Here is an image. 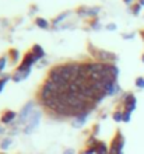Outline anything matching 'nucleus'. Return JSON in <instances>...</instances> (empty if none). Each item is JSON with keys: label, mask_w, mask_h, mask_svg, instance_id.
<instances>
[{"label": "nucleus", "mask_w": 144, "mask_h": 154, "mask_svg": "<svg viewBox=\"0 0 144 154\" xmlns=\"http://www.w3.org/2000/svg\"><path fill=\"white\" fill-rule=\"evenodd\" d=\"M95 150H97L95 154H109V149H108V146H106L104 142H98V143H97Z\"/></svg>", "instance_id": "9d476101"}, {"label": "nucleus", "mask_w": 144, "mask_h": 154, "mask_svg": "<svg viewBox=\"0 0 144 154\" xmlns=\"http://www.w3.org/2000/svg\"><path fill=\"white\" fill-rule=\"evenodd\" d=\"M140 8H141V4L140 3L134 4V6H133V8H132V13L134 14V16H137V14L140 13Z\"/></svg>", "instance_id": "dca6fc26"}, {"label": "nucleus", "mask_w": 144, "mask_h": 154, "mask_svg": "<svg viewBox=\"0 0 144 154\" xmlns=\"http://www.w3.org/2000/svg\"><path fill=\"white\" fill-rule=\"evenodd\" d=\"M134 37V34H123V38L124 39H132Z\"/></svg>", "instance_id": "393cba45"}, {"label": "nucleus", "mask_w": 144, "mask_h": 154, "mask_svg": "<svg viewBox=\"0 0 144 154\" xmlns=\"http://www.w3.org/2000/svg\"><path fill=\"white\" fill-rule=\"evenodd\" d=\"M88 115H90V112H83V114L77 115V116L72 121V126L73 128H76V129H78V128H81V126H84V123L87 122Z\"/></svg>", "instance_id": "423d86ee"}, {"label": "nucleus", "mask_w": 144, "mask_h": 154, "mask_svg": "<svg viewBox=\"0 0 144 154\" xmlns=\"http://www.w3.org/2000/svg\"><path fill=\"white\" fill-rule=\"evenodd\" d=\"M29 73H31V69H28V70H16V72H14V76H13V81H14V83H20V81L25 80V79L29 76Z\"/></svg>", "instance_id": "0eeeda50"}, {"label": "nucleus", "mask_w": 144, "mask_h": 154, "mask_svg": "<svg viewBox=\"0 0 144 154\" xmlns=\"http://www.w3.org/2000/svg\"><path fill=\"white\" fill-rule=\"evenodd\" d=\"M10 79V76H4V79L3 80H0V93L3 91V88H4V85H6V83H7V80Z\"/></svg>", "instance_id": "a211bd4d"}, {"label": "nucleus", "mask_w": 144, "mask_h": 154, "mask_svg": "<svg viewBox=\"0 0 144 154\" xmlns=\"http://www.w3.org/2000/svg\"><path fill=\"white\" fill-rule=\"evenodd\" d=\"M41 116H42L41 111H34V112H32V115L29 116L28 122L25 123V126H24V129H23V132H24L25 134H31L32 132H34V130L38 128V125H39Z\"/></svg>", "instance_id": "f257e3e1"}, {"label": "nucleus", "mask_w": 144, "mask_h": 154, "mask_svg": "<svg viewBox=\"0 0 144 154\" xmlns=\"http://www.w3.org/2000/svg\"><path fill=\"white\" fill-rule=\"evenodd\" d=\"M35 24L38 25V27H39V28H48V21L45 20V18H41V17H38V18H36L35 20Z\"/></svg>", "instance_id": "9b49d317"}, {"label": "nucleus", "mask_w": 144, "mask_h": 154, "mask_svg": "<svg viewBox=\"0 0 144 154\" xmlns=\"http://www.w3.org/2000/svg\"><path fill=\"white\" fill-rule=\"evenodd\" d=\"M130 115H132V112H127V111H124L123 112V122H130Z\"/></svg>", "instance_id": "aec40b11"}, {"label": "nucleus", "mask_w": 144, "mask_h": 154, "mask_svg": "<svg viewBox=\"0 0 144 154\" xmlns=\"http://www.w3.org/2000/svg\"><path fill=\"white\" fill-rule=\"evenodd\" d=\"M113 119H115L116 122H122V121H123V112L116 111L115 114H113Z\"/></svg>", "instance_id": "2eb2a0df"}, {"label": "nucleus", "mask_w": 144, "mask_h": 154, "mask_svg": "<svg viewBox=\"0 0 144 154\" xmlns=\"http://www.w3.org/2000/svg\"><path fill=\"white\" fill-rule=\"evenodd\" d=\"M6 60H7V57H6V56L0 57V72L4 69V66H6Z\"/></svg>", "instance_id": "412c9836"}, {"label": "nucleus", "mask_w": 144, "mask_h": 154, "mask_svg": "<svg viewBox=\"0 0 144 154\" xmlns=\"http://www.w3.org/2000/svg\"><path fill=\"white\" fill-rule=\"evenodd\" d=\"M139 3H140L141 6H144V0H140V2H139Z\"/></svg>", "instance_id": "cd10ccee"}, {"label": "nucleus", "mask_w": 144, "mask_h": 154, "mask_svg": "<svg viewBox=\"0 0 144 154\" xmlns=\"http://www.w3.org/2000/svg\"><path fill=\"white\" fill-rule=\"evenodd\" d=\"M63 154H76V151L73 150V149H66V150L63 151Z\"/></svg>", "instance_id": "b1692460"}, {"label": "nucleus", "mask_w": 144, "mask_h": 154, "mask_svg": "<svg viewBox=\"0 0 144 154\" xmlns=\"http://www.w3.org/2000/svg\"><path fill=\"white\" fill-rule=\"evenodd\" d=\"M143 62H144V55H143Z\"/></svg>", "instance_id": "c756f323"}, {"label": "nucleus", "mask_w": 144, "mask_h": 154, "mask_svg": "<svg viewBox=\"0 0 144 154\" xmlns=\"http://www.w3.org/2000/svg\"><path fill=\"white\" fill-rule=\"evenodd\" d=\"M17 116H18V115H17L14 111H4L3 115H2V119H0V121H2V123L10 125V123H11V122L14 121Z\"/></svg>", "instance_id": "6e6552de"}, {"label": "nucleus", "mask_w": 144, "mask_h": 154, "mask_svg": "<svg viewBox=\"0 0 144 154\" xmlns=\"http://www.w3.org/2000/svg\"><path fill=\"white\" fill-rule=\"evenodd\" d=\"M106 29H108V31H115V29H116V24H108V25H106Z\"/></svg>", "instance_id": "5701e85b"}, {"label": "nucleus", "mask_w": 144, "mask_h": 154, "mask_svg": "<svg viewBox=\"0 0 144 154\" xmlns=\"http://www.w3.org/2000/svg\"><path fill=\"white\" fill-rule=\"evenodd\" d=\"M31 52L35 55L38 60H39V59H42V57L45 56V51L42 49V46H41V45H34V46H32V51H31Z\"/></svg>", "instance_id": "1a4fd4ad"}, {"label": "nucleus", "mask_w": 144, "mask_h": 154, "mask_svg": "<svg viewBox=\"0 0 144 154\" xmlns=\"http://www.w3.org/2000/svg\"><path fill=\"white\" fill-rule=\"evenodd\" d=\"M136 85L140 87V88H144V79L143 77H137L136 79Z\"/></svg>", "instance_id": "6ab92c4d"}, {"label": "nucleus", "mask_w": 144, "mask_h": 154, "mask_svg": "<svg viewBox=\"0 0 144 154\" xmlns=\"http://www.w3.org/2000/svg\"><path fill=\"white\" fill-rule=\"evenodd\" d=\"M136 105H137V100L136 97L133 95V94L127 93L124 95V108L127 112H133V111L136 109Z\"/></svg>", "instance_id": "39448f33"}, {"label": "nucleus", "mask_w": 144, "mask_h": 154, "mask_svg": "<svg viewBox=\"0 0 144 154\" xmlns=\"http://www.w3.org/2000/svg\"><path fill=\"white\" fill-rule=\"evenodd\" d=\"M119 154H123V151H122V153H119Z\"/></svg>", "instance_id": "7c9ffc66"}, {"label": "nucleus", "mask_w": 144, "mask_h": 154, "mask_svg": "<svg viewBox=\"0 0 144 154\" xmlns=\"http://www.w3.org/2000/svg\"><path fill=\"white\" fill-rule=\"evenodd\" d=\"M10 144H11V139L6 137V139H3V142L0 143V149L2 150H7L8 147H10Z\"/></svg>", "instance_id": "f8f14e48"}, {"label": "nucleus", "mask_w": 144, "mask_h": 154, "mask_svg": "<svg viewBox=\"0 0 144 154\" xmlns=\"http://www.w3.org/2000/svg\"><path fill=\"white\" fill-rule=\"evenodd\" d=\"M34 111L35 109H34V102L32 101L28 102L25 106H23V109H21L20 114H18V125H24V123H27Z\"/></svg>", "instance_id": "7ed1b4c3"}, {"label": "nucleus", "mask_w": 144, "mask_h": 154, "mask_svg": "<svg viewBox=\"0 0 144 154\" xmlns=\"http://www.w3.org/2000/svg\"><path fill=\"white\" fill-rule=\"evenodd\" d=\"M35 62H38L36 56H35V55H34L32 52H28V53H27V55L24 56V59H23L21 65L18 66V69H17V70H28V69H31V66L34 65Z\"/></svg>", "instance_id": "20e7f679"}, {"label": "nucleus", "mask_w": 144, "mask_h": 154, "mask_svg": "<svg viewBox=\"0 0 144 154\" xmlns=\"http://www.w3.org/2000/svg\"><path fill=\"white\" fill-rule=\"evenodd\" d=\"M3 132H4V128H2V126H0V134L3 133Z\"/></svg>", "instance_id": "bb28decb"}, {"label": "nucleus", "mask_w": 144, "mask_h": 154, "mask_svg": "<svg viewBox=\"0 0 144 154\" xmlns=\"http://www.w3.org/2000/svg\"><path fill=\"white\" fill-rule=\"evenodd\" d=\"M95 153H97L95 146H92V147H88V149H87V150H85L83 154H95Z\"/></svg>", "instance_id": "4be33fe9"}, {"label": "nucleus", "mask_w": 144, "mask_h": 154, "mask_svg": "<svg viewBox=\"0 0 144 154\" xmlns=\"http://www.w3.org/2000/svg\"><path fill=\"white\" fill-rule=\"evenodd\" d=\"M123 147H124V137H123V134H122V132L118 130V132H116V136L112 140L111 149H109V154L122 153V151H123Z\"/></svg>", "instance_id": "f03ea898"}, {"label": "nucleus", "mask_w": 144, "mask_h": 154, "mask_svg": "<svg viewBox=\"0 0 144 154\" xmlns=\"http://www.w3.org/2000/svg\"><path fill=\"white\" fill-rule=\"evenodd\" d=\"M66 16H67V13H63V14H60L59 17H56V18L53 20V25H56L57 23H60V21L63 20V18H66Z\"/></svg>", "instance_id": "f3484780"}, {"label": "nucleus", "mask_w": 144, "mask_h": 154, "mask_svg": "<svg viewBox=\"0 0 144 154\" xmlns=\"http://www.w3.org/2000/svg\"><path fill=\"white\" fill-rule=\"evenodd\" d=\"M77 14H80V16H90V7H78L77 8Z\"/></svg>", "instance_id": "ddd939ff"}, {"label": "nucleus", "mask_w": 144, "mask_h": 154, "mask_svg": "<svg viewBox=\"0 0 144 154\" xmlns=\"http://www.w3.org/2000/svg\"><path fill=\"white\" fill-rule=\"evenodd\" d=\"M123 2H124V3H126V4H130V3H132V2H133V0H123Z\"/></svg>", "instance_id": "a878e982"}, {"label": "nucleus", "mask_w": 144, "mask_h": 154, "mask_svg": "<svg viewBox=\"0 0 144 154\" xmlns=\"http://www.w3.org/2000/svg\"><path fill=\"white\" fill-rule=\"evenodd\" d=\"M8 55H10V57L13 59V62H16L17 59H18V51H17V49H10Z\"/></svg>", "instance_id": "4468645a"}, {"label": "nucleus", "mask_w": 144, "mask_h": 154, "mask_svg": "<svg viewBox=\"0 0 144 154\" xmlns=\"http://www.w3.org/2000/svg\"><path fill=\"white\" fill-rule=\"evenodd\" d=\"M141 35H143V38H144V31H141Z\"/></svg>", "instance_id": "c85d7f7f"}]
</instances>
